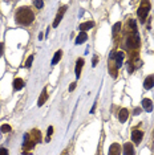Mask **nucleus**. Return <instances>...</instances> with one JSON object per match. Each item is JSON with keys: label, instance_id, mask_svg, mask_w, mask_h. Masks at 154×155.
Instances as JSON below:
<instances>
[{"label": "nucleus", "instance_id": "nucleus-3", "mask_svg": "<svg viewBox=\"0 0 154 155\" xmlns=\"http://www.w3.org/2000/svg\"><path fill=\"white\" fill-rule=\"evenodd\" d=\"M149 11H150V3L149 2H142L141 5L138 7V11H137V15H138V17L141 19V23L145 21Z\"/></svg>", "mask_w": 154, "mask_h": 155}, {"label": "nucleus", "instance_id": "nucleus-12", "mask_svg": "<svg viewBox=\"0 0 154 155\" xmlns=\"http://www.w3.org/2000/svg\"><path fill=\"white\" fill-rule=\"evenodd\" d=\"M82 66H84V60H82V59H79V60H77V62H76V68H75V73H76V77H77V78H79L80 74H81Z\"/></svg>", "mask_w": 154, "mask_h": 155}, {"label": "nucleus", "instance_id": "nucleus-10", "mask_svg": "<svg viewBox=\"0 0 154 155\" xmlns=\"http://www.w3.org/2000/svg\"><path fill=\"white\" fill-rule=\"evenodd\" d=\"M124 155H134V146L130 142L125 143L124 146Z\"/></svg>", "mask_w": 154, "mask_h": 155}, {"label": "nucleus", "instance_id": "nucleus-24", "mask_svg": "<svg viewBox=\"0 0 154 155\" xmlns=\"http://www.w3.org/2000/svg\"><path fill=\"white\" fill-rule=\"evenodd\" d=\"M43 5H44V3H43L41 0H37V2H35V7H36V8H43Z\"/></svg>", "mask_w": 154, "mask_h": 155}, {"label": "nucleus", "instance_id": "nucleus-5", "mask_svg": "<svg viewBox=\"0 0 154 155\" xmlns=\"http://www.w3.org/2000/svg\"><path fill=\"white\" fill-rule=\"evenodd\" d=\"M142 138H143V133L141 130H133L132 131V141L134 142L136 144H138V143H141V141H142Z\"/></svg>", "mask_w": 154, "mask_h": 155}, {"label": "nucleus", "instance_id": "nucleus-7", "mask_svg": "<svg viewBox=\"0 0 154 155\" xmlns=\"http://www.w3.org/2000/svg\"><path fill=\"white\" fill-rule=\"evenodd\" d=\"M108 155H121V146L118 143H113L109 147V154Z\"/></svg>", "mask_w": 154, "mask_h": 155}, {"label": "nucleus", "instance_id": "nucleus-15", "mask_svg": "<svg viewBox=\"0 0 154 155\" xmlns=\"http://www.w3.org/2000/svg\"><path fill=\"white\" fill-rule=\"evenodd\" d=\"M93 27H95V23L93 21H85V23H82V24H80V31L81 32L89 31V29L93 28Z\"/></svg>", "mask_w": 154, "mask_h": 155}, {"label": "nucleus", "instance_id": "nucleus-26", "mask_svg": "<svg viewBox=\"0 0 154 155\" xmlns=\"http://www.w3.org/2000/svg\"><path fill=\"white\" fill-rule=\"evenodd\" d=\"M97 61H98V57L95 56V57H93V60H92V66H96L97 65Z\"/></svg>", "mask_w": 154, "mask_h": 155}, {"label": "nucleus", "instance_id": "nucleus-25", "mask_svg": "<svg viewBox=\"0 0 154 155\" xmlns=\"http://www.w3.org/2000/svg\"><path fill=\"white\" fill-rule=\"evenodd\" d=\"M0 155H8V150H7L5 147H2V149H0Z\"/></svg>", "mask_w": 154, "mask_h": 155}, {"label": "nucleus", "instance_id": "nucleus-11", "mask_svg": "<svg viewBox=\"0 0 154 155\" xmlns=\"http://www.w3.org/2000/svg\"><path fill=\"white\" fill-rule=\"evenodd\" d=\"M154 86V76H148L143 81V87L145 89H152Z\"/></svg>", "mask_w": 154, "mask_h": 155}, {"label": "nucleus", "instance_id": "nucleus-20", "mask_svg": "<svg viewBox=\"0 0 154 155\" xmlns=\"http://www.w3.org/2000/svg\"><path fill=\"white\" fill-rule=\"evenodd\" d=\"M128 25H129V28H132V32H137V24L133 19H130L128 21Z\"/></svg>", "mask_w": 154, "mask_h": 155}, {"label": "nucleus", "instance_id": "nucleus-29", "mask_svg": "<svg viewBox=\"0 0 154 155\" xmlns=\"http://www.w3.org/2000/svg\"><path fill=\"white\" fill-rule=\"evenodd\" d=\"M75 89H76V82H72L71 86H69V92H73Z\"/></svg>", "mask_w": 154, "mask_h": 155}, {"label": "nucleus", "instance_id": "nucleus-8", "mask_svg": "<svg viewBox=\"0 0 154 155\" xmlns=\"http://www.w3.org/2000/svg\"><path fill=\"white\" fill-rule=\"evenodd\" d=\"M29 137H31V139H32L35 143H39L40 141H41V133H40L37 129H33V130L31 131V134H29Z\"/></svg>", "mask_w": 154, "mask_h": 155}, {"label": "nucleus", "instance_id": "nucleus-9", "mask_svg": "<svg viewBox=\"0 0 154 155\" xmlns=\"http://www.w3.org/2000/svg\"><path fill=\"white\" fill-rule=\"evenodd\" d=\"M142 107H143V109H145L146 110V112H152V110H153V101L152 100H149V98H143L142 100Z\"/></svg>", "mask_w": 154, "mask_h": 155}, {"label": "nucleus", "instance_id": "nucleus-14", "mask_svg": "<svg viewBox=\"0 0 154 155\" xmlns=\"http://www.w3.org/2000/svg\"><path fill=\"white\" fill-rule=\"evenodd\" d=\"M47 100H48V93H47V89H43L41 94H40V98L37 101V106H43Z\"/></svg>", "mask_w": 154, "mask_h": 155}, {"label": "nucleus", "instance_id": "nucleus-1", "mask_svg": "<svg viewBox=\"0 0 154 155\" xmlns=\"http://www.w3.org/2000/svg\"><path fill=\"white\" fill-rule=\"evenodd\" d=\"M16 23L20 25H29L35 20V13L32 9H29L28 7H21L19 8V11L16 12Z\"/></svg>", "mask_w": 154, "mask_h": 155}, {"label": "nucleus", "instance_id": "nucleus-17", "mask_svg": "<svg viewBox=\"0 0 154 155\" xmlns=\"http://www.w3.org/2000/svg\"><path fill=\"white\" fill-rule=\"evenodd\" d=\"M24 87V80L21 78H16L13 81V89L15 90H21Z\"/></svg>", "mask_w": 154, "mask_h": 155}, {"label": "nucleus", "instance_id": "nucleus-22", "mask_svg": "<svg viewBox=\"0 0 154 155\" xmlns=\"http://www.w3.org/2000/svg\"><path fill=\"white\" fill-rule=\"evenodd\" d=\"M120 29H121V23H116L113 25V35H117L120 32Z\"/></svg>", "mask_w": 154, "mask_h": 155}, {"label": "nucleus", "instance_id": "nucleus-16", "mask_svg": "<svg viewBox=\"0 0 154 155\" xmlns=\"http://www.w3.org/2000/svg\"><path fill=\"white\" fill-rule=\"evenodd\" d=\"M86 39H88V35H86V32H80L79 36H77V39H76V44H77V45H80V44L85 43Z\"/></svg>", "mask_w": 154, "mask_h": 155}, {"label": "nucleus", "instance_id": "nucleus-21", "mask_svg": "<svg viewBox=\"0 0 154 155\" xmlns=\"http://www.w3.org/2000/svg\"><path fill=\"white\" fill-rule=\"evenodd\" d=\"M11 130L12 129L9 125H2V127H0V131H2V133H9Z\"/></svg>", "mask_w": 154, "mask_h": 155}, {"label": "nucleus", "instance_id": "nucleus-6", "mask_svg": "<svg viewBox=\"0 0 154 155\" xmlns=\"http://www.w3.org/2000/svg\"><path fill=\"white\" fill-rule=\"evenodd\" d=\"M66 12V7H61L60 8V11L57 12V15H56V17H55V21H53V27H57L60 24V21H61V19L64 17V13Z\"/></svg>", "mask_w": 154, "mask_h": 155}, {"label": "nucleus", "instance_id": "nucleus-23", "mask_svg": "<svg viewBox=\"0 0 154 155\" xmlns=\"http://www.w3.org/2000/svg\"><path fill=\"white\" fill-rule=\"evenodd\" d=\"M32 61H33V56H29L28 59H27V61H25V68H31Z\"/></svg>", "mask_w": 154, "mask_h": 155}, {"label": "nucleus", "instance_id": "nucleus-4", "mask_svg": "<svg viewBox=\"0 0 154 155\" xmlns=\"http://www.w3.org/2000/svg\"><path fill=\"white\" fill-rule=\"evenodd\" d=\"M110 60H114L117 69L121 68V66H122V61H124V52L118 50V52H116V53H112V56H110Z\"/></svg>", "mask_w": 154, "mask_h": 155}, {"label": "nucleus", "instance_id": "nucleus-2", "mask_svg": "<svg viewBox=\"0 0 154 155\" xmlns=\"http://www.w3.org/2000/svg\"><path fill=\"white\" fill-rule=\"evenodd\" d=\"M126 44L130 49H137L140 45H141V39H140L138 32H132L128 36V40H126Z\"/></svg>", "mask_w": 154, "mask_h": 155}, {"label": "nucleus", "instance_id": "nucleus-13", "mask_svg": "<svg viewBox=\"0 0 154 155\" xmlns=\"http://www.w3.org/2000/svg\"><path fill=\"white\" fill-rule=\"evenodd\" d=\"M128 117H129L128 109H121V110H120V113H118V119H120V122H122V123L126 122Z\"/></svg>", "mask_w": 154, "mask_h": 155}, {"label": "nucleus", "instance_id": "nucleus-18", "mask_svg": "<svg viewBox=\"0 0 154 155\" xmlns=\"http://www.w3.org/2000/svg\"><path fill=\"white\" fill-rule=\"evenodd\" d=\"M61 57H63V50H57V52H56V55L53 56V60H52L53 65H56V64H57L60 60H61Z\"/></svg>", "mask_w": 154, "mask_h": 155}, {"label": "nucleus", "instance_id": "nucleus-27", "mask_svg": "<svg viewBox=\"0 0 154 155\" xmlns=\"http://www.w3.org/2000/svg\"><path fill=\"white\" fill-rule=\"evenodd\" d=\"M52 133H53V127H52V126H49V127H48V133H47V135H48V138L52 135Z\"/></svg>", "mask_w": 154, "mask_h": 155}, {"label": "nucleus", "instance_id": "nucleus-28", "mask_svg": "<svg viewBox=\"0 0 154 155\" xmlns=\"http://www.w3.org/2000/svg\"><path fill=\"white\" fill-rule=\"evenodd\" d=\"M3 52H4V44L0 43V57L3 56Z\"/></svg>", "mask_w": 154, "mask_h": 155}, {"label": "nucleus", "instance_id": "nucleus-30", "mask_svg": "<svg viewBox=\"0 0 154 155\" xmlns=\"http://www.w3.org/2000/svg\"><path fill=\"white\" fill-rule=\"evenodd\" d=\"M140 112H141V109H138V107H137V109L134 110V114L137 115V114H140Z\"/></svg>", "mask_w": 154, "mask_h": 155}, {"label": "nucleus", "instance_id": "nucleus-19", "mask_svg": "<svg viewBox=\"0 0 154 155\" xmlns=\"http://www.w3.org/2000/svg\"><path fill=\"white\" fill-rule=\"evenodd\" d=\"M109 69H110V74H112L113 78H116L117 77V66L116 64L113 65V62H109Z\"/></svg>", "mask_w": 154, "mask_h": 155}]
</instances>
